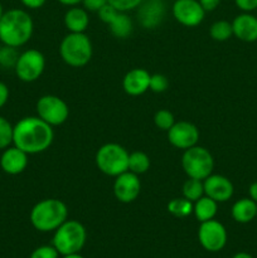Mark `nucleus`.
Returning a JSON list of instances; mask_svg holds the SVG:
<instances>
[{
	"mask_svg": "<svg viewBox=\"0 0 257 258\" xmlns=\"http://www.w3.org/2000/svg\"><path fill=\"white\" fill-rule=\"evenodd\" d=\"M52 127L38 116L22 118L14 126L13 144L28 155L43 153L49 149L54 139Z\"/></svg>",
	"mask_w": 257,
	"mask_h": 258,
	"instance_id": "1",
	"label": "nucleus"
},
{
	"mask_svg": "<svg viewBox=\"0 0 257 258\" xmlns=\"http://www.w3.org/2000/svg\"><path fill=\"white\" fill-rule=\"evenodd\" d=\"M108 27H110L112 35H115L116 38H120V39H125L133 33L134 25L133 20L128 18L126 13L118 12L117 15L112 19V22L108 24Z\"/></svg>",
	"mask_w": 257,
	"mask_h": 258,
	"instance_id": "22",
	"label": "nucleus"
},
{
	"mask_svg": "<svg viewBox=\"0 0 257 258\" xmlns=\"http://www.w3.org/2000/svg\"><path fill=\"white\" fill-rule=\"evenodd\" d=\"M98 17H100V19L102 20L103 23H106V24H110L111 22H112V19L113 18L116 17V15H117V13H118V10L117 9H115V8L112 7V5L111 4H106L105 7H102L101 8L100 10H98Z\"/></svg>",
	"mask_w": 257,
	"mask_h": 258,
	"instance_id": "33",
	"label": "nucleus"
},
{
	"mask_svg": "<svg viewBox=\"0 0 257 258\" xmlns=\"http://www.w3.org/2000/svg\"><path fill=\"white\" fill-rule=\"evenodd\" d=\"M63 258H85V257L81 256L80 253H72V254H67V256H63Z\"/></svg>",
	"mask_w": 257,
	"mask_h": 258,
	"instance_id": "42",
	"label": "nucleus"
},
{
	"mask_svg": "<svg viewBox=\"0 0 257 258\" xmlns=\"http://www.w3.org/2000/svg\"><path fill=\"white\" fill-rule=\"evenodd\" d=\"M87 238L86 228L78 221L67 219L54 231L52 246L62 256L80 253Z\"/></svg>",
	"mask_w": 257,
	"mask_h": 258,
	"instance_id": "4",
	"label": "nucleus"
},
{
	"mask_svg": "<svg viewBox=\"0 0 257 258\" xmlns=\"http://www.w3.org/2000/svg\"><path fill=\"white\" fill-rule=\"evenodd\" d=\"M90 24L88 13L85 8L71 7L65 14V25L70 33H85Z\"/></svg>",
	"mask_w": 257,
	"mask_h": 258,
	"instance_id": "19",
	"label": "nucleus"
},
{
	"mask_svg": "<svg viewBox=\"0 0 257 258\" xmlns=\"http://www.w3.org/2000/svg\"><path fill=\"white\" fill-rule=\"evenodd\" d=\"M164 15H165V4L163 0H144L139 5V22L146 29H154L160 25Z\"/></svg>",
	"mask_w": 257,
	"mask_h": 258,
	"instance_id": "15",
	"label": "nucleus"
},
{
	"mask_svg": "<svg viewBox=\"0 0 257 258\" xmlns=\"http://www.w3.org/2000/svg\"><path fill=\"white\" fill-rule=\"evenodd\" d=\"M204 196L203 180L189 178L183 185V197L190 202H197Z\"/></svg>",
	"mask_w": 257,
	"mask_h": 258,
	"instance_id": "25",
	"label": "nucleus"
},
{
	"mask_svg": "<svg viewBox=\"0 0 257 258\" xmlns=\"http://www.w3.org/2000/svg\"><path fill=\"white\" fill-rule=\"evenodd\" d=\"M38 117L42 118L50 126H59L67 121L70 115L68 105L58 96L45 95L37 102Z\"/></svg>",
	"mask_w": 257,
	"mask_h": 258,
	"instance_id": "8",
	"label": "nucleus"
},
{
	"mask_svg": "<svg viewBox=\"0 0 257 258\" xmlns=\"http://www.w3.org/2000/svg\"><path fill=\"white\" fill-rule=\"evenodd\" d=\"M8 98H9V88L5 83L0 82V108L8 102Z\"/></svg>",
	"mask_w": 257,
	"mask_h": 258,
	"instance_id": "37",
	"label": "nucleus"
},
{
	"mask_svg": "<svg viewBox=\"0 0 257 258\" xmlns=\"http://www.w3.org/2000/svg\"><path fill=\"white\" fill-rule=\"evenodd\" d=\"M169 86L168 78L160 73H155V75L150 76V83H149V90L153 91L155 93H161L166 91Z\"/></svg>",
	"mask_w": 257,
	"mask_h": 258,
	"instance_id": "30",
	"label": "nucleus"
},
{
	"mask_svg": "<svg viewBox=\"0 0 257 258\" xmlns=\"http://www.w3.org/2000/svg\"><path fill=\"white\" fill-rule=\"evenodd\" d=\"M3 14H4V10H3V5H2V3H0V19H2Z\"/></svg>",
	"mask_w": 257,
	"mask_h": 258,
	"instance_id": "43",
	"label": "nucleus"
},
{
	"mask_svg": "<svg viewBox=\"0 0 257 258\" xmlns=\"http://www.w3.org/2000/svg\"><path fill=\"white\" fill-rule=\"evenodd\" d=\"M234 3L243 13H251L257 9V0H234Z\"/></svg>",
	"mask_w": 257,
	"mask_h": 258,
	"instance_id": "35",
	"label": "nucleus"
},
{
	"mask_svg": "<svg viewBox=\"0 0 257 258\" xmlns=\"http://www.w3.org/2000/svg\"><path fill=\"white\" fill-rule=\"evenodd\" d=\"M68 218V208L65 202L55 198L38 202L30 212V223L39 232L55 231Z\"/></svg>",
	"mask_w": 257,
	"mask_h": 258,
	"instance_id": "3",
	"label": "nucleus"
},
{
	"mask_svg": "<svg viewBox=\"0 0 257 258\" xmlns=\"http://www.w3.org/2000/svg\"><path fill=\"white\" fill-rule=\"evenodd\" d=\"M204 196L209 197L217 203L228 202L233 196V184L228 178L218 174H211L203 180Z\"/></svg>",
	"mask_w": 257,
	"mask_h": 258,
	"instance_id": "14",
	"label": "nucleus"
},
{
	"mask_svg": "<svg viewBox=\"0 0 257 258\" xmlns=\"http://www.w3.org/2000/svg\"><path fill=\"white\" fill-rule=\"evenodd\" d=\"M150 73L144 68H133L122 80V88L127 95L140 96L149 90Z\"/></svg>",
	"mask_w": 257,
	"mask_h": 258,
	"instance_id": "17",
	"label": "nucleus"
},
{
	"mask_svg": "<svg viewBox=\"0 0 257 258\" xmlns=\"http://www.w3.org/2000/svg\"><path fill=\"white\" fill-rule=\"evenodd\" d=\"M57 2L62 5H66V7H76L80 3H82V0H57Z\"/></svg>",
	"mask_w": 257,
	"mask_h": 258,
	"instance_id": "40",
	"label": "nucleus"
},
{
	"mask_svg": "<svg viewBox=\"0 0 257 258\" xmlns=\"http://www.w3.org/2000/svg\"><path fill=\"white\" fill-rule=\"evenodd\" d=\"M232 258H253L249 253H246V252H238V253L234 254Z\"/></svg>",
	"mask_w": 257,
	"mask_h": 258,
	"instance_id": "41",
	"label": "nucleus"
},
{
	"mask_svg": "<svg viewBox=\"0 0 257 258\" xmlns=\"http://www.w3.org/2000/svg\"><path fill=\"white\" fill-rule=\"evenodd\" d=\"M0 166L10 175H18L23 173L28 166V154L18 149L17 146L7 148L0 158Z\"/></svg>",
	"mask_w": 257,
	"mask_h": 258,
	"instance_id": "16",
	"label": "nucleus"
},
{
	"mask_svg": "<svg viewBox=\"0 0 257 258\" xmlns=\"http://www.w3.org/2000/svg\"><path fill=\"white\" fill-rule=\"evenodd\" d=\"M107 0H82L83 8H85L87 12H96L101 9L102 7H105L107 4Z\"/></svg>",
	"mask_w": 257,
	"mask_h": 258,
	"instance_id": "34",
	"label": "nucleus"
},
{
	"mask_svg": "<svg viewBox=\"0 0 257 258\" xmlns=\"http://www.w3.org/2000/svg\"><path fill=\"white\" fill-rule=\"evenodd\" d=\"M92 43L85 33H70L60 42L59 54L63 62L71 67L80 68L92 58Z\"/></svg>",
	"mask_w": 257,
	"mask_h": 258,
	"instance_id": "5",
	"label": "nucleus"
},
{
	"mask_svg": "<svg viewBox=\"0 0 257 258\" xmlns=\"http://www.w3.org/2000/svg\"><path fill=\"white\" fill-rule=\"evenodd\" d=\"M150 168V159L143 151H134L128 155V171L140 175Z\"/></svg>",
	"mask_w": 257,
	"mask_h": 258,
	"instance_id": "23",
	"label": "nucleus"
},
{
	"mask_svg": "<svg viewBox=\"0 0 257 258\" xmlns=\"http://www.w3.org/2000/svg\"><path fill=\"white\" fill-rule=\"evenodd\" d=\"M168 140L174 148L186 150L198 144L199 130L189 121H179L168 130Z\"/></svg>",
	"mask_w": 257,
	"mask_h": 258,
	"instance_id": "12",
	"label": "nucleus"
},
{
	"mask_svg": "<svg viewBox=\"0 0 257 258\" xmlns=\"http://www.w3.org/2000/svg\"><path fill=\"white\" fill-rule=\"evenodd\" d=\"M59 253L53 246H40L30 254V258H58Z\"/></svg>",
	"mask_w": 257,
	"mask_h": 258,
	"instance_id": "32",
	"label": "nucleus"
},
{
	"mask_svg": "<svg viewBox=\"0 0 257 258\" xmlns=\"http://www.w3.org/2000/svg\"><path fill=\"white\" fill-rule=\"evenodd\" d=\"M211 37L217 42H224V40L229 39L233 35V29H232V23L227 22V20H218V22L213 23L209 29Z\"/></svg>",
	"mask_w": 257,
	"mask_h": 258,
	"instance_id": "26",
	"label": "nucleus"
},
{
	"mask_svg": "<svg viewBox=\"0 0 257 258\" xmlns=\"http://www.w3.org/2000/svg\"><path fill=\"white\" fill-rule=\"evenodd\" d=\"M154 123L158 128L163 131H168L175 123L174 115L168 110H159L154 115Z\"/></svg>",
	"mask_w": 257,
	"mask_h": 258,
	"instance_id": "29",
	"label": "nucleus"
},
{
	"mask_svg": "<svg viewBox=\"0 0 257 258\" xmlns=\"http://www.w3.org/2000/svg\"><path fill=\"white\" fill-rule=\"evenodd\" d=\"M171 12L176 22L189 28L199 25L206 17V10L198 0H175Z\"/></svg>",
	"mask_w": 257,
	"mask_h": 258,
	"instance_id": "11",
	"label": "nucleus"
},
{
	"mask_svg": "<svg viewBox=\"0 0 257 258\" xmlns=\"http://www.w3.org/2000/svg\"><path fill=\"white\" fill-rule=\"evenodd\" d=\"M198 239L206 251L218 252L227 243V231L221 222L216 219L202 222L198 229Z\"/></svg>",
	"mask_w": 257,
	"mask_h": 258,
	"instance_id": "10",
	"label": "nucleus"
},
{
	"mask_svg": "<svg viewBox=\"0 0 257 258\" xmlns=\"http://www.w3.org/2000/svg\"><path fill=\"white\" fill-rule=\"evenodd\" d=\"M232 29H233V35H236L242 42H256L257 18L249 13H242L233 19Z\"/></svg>",
	"mask_w": 257,
	"mask_h": 258,
	"instance_id": "18",
	"label": "nucleus"
},
{
	"mask_svg": "<svg viewBox=\"0 0 257 258\" xmlns=\"http://www.w3.org/2000/svg\"><path fill=\"white\" fill-rule=\"evenodd\" d=\"M15 73L23 82H34L42 76L45 68V58L42 52L37 49H28L18 58L15 64Z\"/></svg>",
	"mask_w": 257,
	"mask_h": 258,
	"instance_id": "9",
	"label": "nucleus"
},
{
	"mask_svg": "<svg viewBox=\"0 0 257 258\" xmlns=\"http://www.w3.org/2000/svg\"><path fill=\"white\" fill-rule=\"evenodd\" d=\"M232 218L238 223H249L257 218V203L251 198H242L232 207Z\"/></svg>",
	"mask_w": 257,
	"mask_h": 258,
	"instance_id": "20",
	"label": "nucleus"
},
{
	"mask_svg": "<svg viewBox=\"0 0 257 258\" xmlns=\"http://www.w3.org/2000/svg\"><path fill=\"white\" fill-rule=\"evenodd\" d=\"M193 202L183 198H174L168 203L169 213L176 218H185L193 213Z\"/></svg>",
	"mask_w": 257,
	"mask_h": 258,
	"instance_id": "24",
	"label": "nucleus"
},
{
	"mask_svg": "<svg viewBox=\"0 0 257 258\" xmlns=\"http://www.w3.org/2000/svg\"><path fill=\"white\" fill-rule=\"evenodd\" d=\"M199 4L202 5L204 10L207 12H213L218 8V5L221 4V0H198Z\"/></svg>",
	"mask_w": 257,
	"mask_h": 258,
	"instance_id": "36",
	"label": "nucleus"
},
{
	"mask_svg": "<svg viewBox=\"0 0 257 258\" xmlns=\"http://www.w3.org/2000/svg\"><path fill=\"white\" fill-rule=\"evenodd\" d=\"M107 2L108 4L112 5L115 9H117L118 12L126 13L139 8V5H140L144 0H107Z\"/></svg>",
	"mask_w": 257,
	"mask_h": 258,
	"instance_id": "31",
	"label": "nucleus"
},
{
	"mask_svg": "<svg viewBox=\"0 0 257 258\" xmlns=\"http://www.w3.org/2000/svg\"><path fill=\"white\" fill-rule=\"evenodd\" d=\"M19 53H18L17 48L10 47V45H4L0 49V66L5 68L15 67L19 58Z\"/></svg>",
	"mask_w": 257,
	"mask_h": 258,
	"instance_id": "28",
	"label": "nucleus"
},
{
	"mask_svg": "<svg viewBox=\"0 0 257 258\" xmlns=\"http://www.w3.org/2000/svg\"><path fill=\"white\" fill-rule=\"evenodd\" d=\"M34 23L25 10L10 9L0 19V40L4 45L22 47L32 38Z\"/></svg>",
	"mask_w": 257,
	"mask_h": 258,
	"instance_id": "2",
	"label": "nucleus"
},
{
	"mask_svg": "<svg viewBox=\"0 0 257 258\" xmlns=\"http://www.w3.org/2000/svg\"><path fill=\"white\" fill-rule=\"evenodd\" d=\"M217 211H218V203L207 196L199 198L193 204V213L201 223L214 219Z\"/></svg>",
	"mask_w": 257,
	"mask_h": 258,
	"instance_id": "21",
	"label": "nucleus"
},
{
	"mask_svg": "<svg viewBox=\"0 0 257 258\" xmlns=\"http://www.w3.org/2000/svg\"><path fill=\"white\" fill-rule=\"evenodd\" d=\"M13 133H14V126L0 116V150L9 148L10 144H13Z\"/></svg>",
	"mask_w": 257,
	"mask_h": 258,
	"instance_id": "27",
	"label": "nucleus"
},
{
	"mask_svg": "<svg viewBox=\"0 0 257 258\" xmlns=\"http://www.w3.org/2000/svg\"><path fill=\"white\" fill-rule=\"evenodd\" d=\"M20 2L24 7L29 8V9H39L45 4L47 0H20Z\"/></svg>",
	"mask_w": 257,
	"mask_h": 258,
	"instance_id": "38",
	"label": "nucleus"
},
{
	"mask_svg": "<svg viewBox=\"0 0 257 258\" xmlns=\"http://www.w3.org/2000/svg\"><path fill=\"white\" fill-rule=\"evenodd\" d=\"M140 190L141 183L139 175L128 170L116 176L113 181V196L121 203H131L136 201Z\"/></svg>",
	"mask_w": 257,
	"mask_h": 258,
	"instance_id": "13",
	"label": "nucleus"
},
{
	"mask_svg": "<svg viewBox=\"0 0 257 258\" xmlns=\"http://www.w3.org/2000/svg\"><path fill=\"white\" fill-rule=\"evenodd\" d=\"M181 166L189 178L204 180L213 171L214 160L212 154L206 148L196 145L184 150Z\"/></svg>",
	"mask_w": 257,
	"mask_h": 258,
	"instance_id": "7",
	"label": "nucleus"
},
{
	"mask_svg": "<svg viewBox=\"0 0 257 258\" xmlns=\"http://www.w3.org/2000/svg\"><path fill=\"white\" fill-rule=\"evenodd\" d=\"M248 194H249V198L257 203V181L256 183H252L251 185H249Z\"/></svg>",
	"mask_w": 257,
	"mask_h": 258,
	"instance_id": "39",
	"label": "nucleus"
},
{
	"mask_svg": "<svg viewBox=\"0 0 257 258\" xmlns=\"http://www.w3.org/2000/svg\"><path fill=\"white\" fill-rule=\"evenodd\" d=\"M128 155L127 150L118 144H105L96 153V165L103 174L116 178L128 170Z\"/></svg>",
	"mask_w": 257,
	"mask_h": 258,
	"instance_id": "6",
	"label": "nucleus"
}]
</instances>
